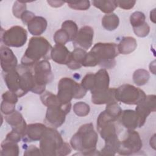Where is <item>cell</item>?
I'll list each match as a JSON object with an SVG mask.
<instances>
[{
	"label": "cell",
	"mask_w": 156,
	"mask_h": 156,
	"mask_svg": "<svg viewBox=\"0 0 156 156\" xmlns=\"http://www.w3.org/2000/svg\"><path fill=\"white\" fill-rule=\"evenodd\" d=\"M115 90V88H109L104 91L91 93V102L96 105L107 104L112 102H116Z\"/></svg>",
	"instance_id": "22"
},
{
	"label": "cell",
	"mask_w": 156,
	"mask_h": 156,
	"mask_svg": "<svg viewBox=\"0 0 156 156\" xmlns=\"http://www.w3.org/2000/svg\"><path fill=\"white\" fill-rule=\"evenodd\" d=\"M92 3L94 7L107 14H110L118 7L116 1L114 0H94L92 1Z\"/></svg>",
	"instance_id": "28"
},
{
	"label": "cell",
	"mask_w": 156,
	"mask_h": 156,
	"mask_svg": "<svg viewBox=\"0 0 156 156\" xmlns=\"http://www.w3.org/2000/svg\"><path fill=\"white\" fill-rule=\"evenodd\" d=\"M1 155L17 156L19 155L20 149L18 143L11 140L5 138L1 143Z\"/></svg>",
	"instance_id": "27"
},
{
	"label": "cell",
	"mask_w": 156,
	"mask_h": 156,
	"mask_svg": "<svg viewBox=\"0 0 156 156\" xmlns=\"http://www.w3.org/2000/svg\"><path fill=\"white\" fill-rule=\"evenodd\" d=\"M94 74L89 73L83 77V78L81 81L80 85L87 91L88 90L91 91L93 89L94 86Z\"/></svg>",
	"instance_id": "38"
},
{
	"label": "cell",
	"mask_w": 156,
	"mask_h": 156,
	"mask_svg": "<svg viewBox=\"0 0 156 156\" xmlns=\"http://www.w3.org/2000/svg\"><path fill=\"white\" fill-rule=\"evenodd\" d=\"M47 2L51 7H61L65 2H64V1H48Z\"/></svg>",
	"instance_id": "43"
},
{
	"label": "cell",
	"mask_w": 156,
	"mask_h": 156,
	"mask_svg": "<svg viewBox=\"0 0 156 156\" xmlns=\"http://www.w3.org/2000/svg\"><path fill=\"white\" fill-rule=\"evenodd\" d=\"M118 122L127 129L135 130L136 128L141 127L144 125L139 115L136 111L133 110L122 111Z\"/></svg>",
	"instance_id": "14"
},
{
	"label": "cell",
	"mask_w": 156,
	"mask_h": 156,
	"mask_svg": "<svg viewBox=\"0 0 156 156\" xmlns=\"http://www.w3.org/2000/svg\"><path fill=\"white\" fill-rule=\"evenodd\" d=\"M133 30L136 36L139 37H145L149 34L150 27L146 22L140 26L133 28Z\"/></svg>",
	"instance_id": "39"
},
{
	"label": "cell",
	"mask_w": 156,
	"mask_h": 156,
	"mask_svg": "<svg viewBox=\"0 0 156 156\" xmlns=\"http://www.w3.org/2000/svg\"><path fill=\"white\" fill-rule=\"evenodd\" d=\"M40 141L42 155L64 156L71 152V145L65 142L60 133L53 127H48Z\"/></svg>",
	"instance_id": "3"
},
{
	"label": "cell",
	"mask_w": 156,
	"mask_h": 156,
	"mask_svg": "<svg viewBox=\"0 0 156 156\" xmlns=\"http://www.w3.org/2000/svg\"><path fill=\"white\" fill-rule=\"evenodd\" d=\"M71 52L63 44H56L51 51V58L60 65H67L69 61Z\"/></svg>",
	"instance_id": "19"
},
{
	"label": "cell",
	"mask_w": 156,
	"mask_h": 156,
	"mask_svg": "<svg viewBox=\"0 0 156 156\" xmlns=\"http://www.w3.org/2000/svg\"><path fill=\"white\" fill-rule=\"evenodd\" d=\"M24 155H42L40 149L35 146L30 145L26 148Z\"/></svg>",
	"instance_id": "41"
},
{
	"label": "cell",
	"mask_w": 156,
	"mask_h": 156,
	"mask_svg": "<svg viewBox=\"0 0 156 156\" xmlns=\"http://www.w3.org/2000/svg\"><path fill=\"white\" fill-rule=\"evenodd\" d=\"M1 66L2 72H9L17 67L18 60L13 51L7 46L1 45L0 48Z\"/></svg>",
	"instance_id": "16"
},
{
	"label": "cell",
	"mask_w": 156,
	"mask_h": 156,
	"mask_svg": "<svg viewBox=\"0 0 156 156\" xmlns=\"http://www.w3.org/2000/svg\"><path fill=\"white\" fill-rule=\"evenodd\" d=\"M2 76L9 91L15 93L18 98L24 96L21 88L20 75L16 68L7 73L2 72Z\"/></svg>",
	"instance_id": "13"
},
{
	"label": "cell",
	"mask_w": 156,
	"mask_h": 156,
	"mask_svg": "<svg viewBox=\"0 0 156 156\" xmlns=\"http://www.w3.org/2000/svg\"><path fill=\"white\" fill-rule=\"evenodd\" d=\"M47 25L48 23L44 18L35 16L28 23L27 26L30 34L34 36H38L46 30Z\"/></svg>",
	"instance_id": "23"
},
{
	"label": "cell",
	"mask_w": 156,
	"mask_h": 156,
	"mask_svg": "<svg viewBox=\"0 0 156 156\" xmlns=\"http://www.w3.org/2000/svg\"><path fill=\"white\" fill-rule=\"evenodd\" d=\"M117 122L118 120L111 116L105 110L99 115L97 118V130L104 141L118 135L120 129Z\"/></svg>",
	"instance_id": "8"
},
{
	"label": "cell",
	"mask_w": 156,
	"mask_h": 156,
	"mask_svg": "<svg viewBox=\"0 0 156 156\" xmlns=\"http://www.w3.org/2000/svg\"><path fill=\"white\" fill-rule=\"evenodd\" d=\"M35 16V14H34L33 12H30V11H29V10H26V11H24V12L23 13V14L21 15L20 19L21 20L22 22H23L24 24L27 25V24H28V23H29L33 18H34Z\"/></svg>",
	"instance_id": "42"
},
{
	"label": "cell",
	"mask_w": 156,
	"mask_h": 156,
	"mask_svg": "<svg viewBox=\"0 0 156 156\" xmlns=\"http://www.w3.org/2000/svg\"><path fill=\"white\" fill-rule=\"evenodd\" d=\"M115 99L127 105H137L146 98L144 91L130 84H124L116 88Z\"/></svg>",
	"instance_id": "7"
},
{
	"label": "cell",
	"mask_w": 156,
	"mask_h": 156,
	"mask_svg": "<svg viewBox=\"0 0 156 156\" xmlns=\"http://www.w3.org/2000/svg\"><path fill=\"white\" fill-rule=\"evenodd\" d=\"M145 15L140 11L133 12L130 16V23L133 28L140 26L146 23Z\"/></svg>",
	"instance_id": "35"
},
{
	"label": "cell",
	"mask_w": 156,
	"mask_h": 156,
	"mask_svg": "<svg viewBox=\"0 0 156 156\" xmlns=\"http://www.w3.org/2000/svg\"><path fill=\"white\" fill-rule=\"evenodd\" d=\"M143 146L142 140L139 133L133 129H128L125 138L120 141L118 154L121 155H130L140 151Z\"/></svg>",
	"instance_id": "11"
},
{
	"label": "cell",
	"mask_w": 156,
	"mask_h": 156,
	"mask_svg": "<svg viewBox=\"0 0 156 156\" xmlns=\"http://www.w3.org/2000/svg\"><path fill=\"white\" fill-rule=\"evenodd\" d=\"M48 127L41 123H34L27 125L24 141L32 142L39 141L43 136Z\"/></svg>",
	"instance_id": "20"
},
{
	"label": "cell",
	"mask_w": 156,
	"mask_h": 156,
	"mask_svg": "<svg viewBox=\"0 0 156 156\" xmlns=\"http://www.w3.org/2000/svg\"><path fill=\"white\" fill-rule=\"evenodd\" d=\"M53 38L56 44L65 45L66 43L71 41L68 34L62 28L55 32Z\"/></svg>",
	"instance_id": "32"
},
{
	"label": "cell",
	"mask_w": 156,
	"mask_h": 156,
	"mask_svg": "<svg viewBox=\"0 0 156 156\" xmlns=\"http://www.w3.org/2000/svg\"><path fill=\"white\" fill-rule=\"evenodd\" d=\"M71 108V102L49 106L47 108L44 121L49 127L58 128L65 122L66 116L69 113Z\"/></svg>",
	"instance_id": "9"
},
{
	"label": "cell",
	"mask_w": 156,
	"mask_h": 156,
	"mask_svg": "<svg viewBox=\"0 0 156 156\" xmlns=\"http://www.w3.org/2000/svg\"><path fill=\"white\" fill-rule=\"evenodd\" d=\"M119 55L117 44L114 43H97L87 53L83 66H100L104 69H112L116 65L115 58Z\"/></svg>",
	"instance_id": "1"
},
{
	"label": "cell",
	"mask_w": 156,
	"mask_h": 156,
	"mask_svg": "<svg viewBox=\"0 0 156 156\" xmlns=\"http://www.w3.org/2000/svg\"><path fill=\"white\" fill-rule=\"evenodd\" d=\"M136 3L135 1H116V4L121 9L129 10L132 9Z\"/></svg>",
	"instance_id": "40"
},
{
	"label": "cell",
	"mask_w": 156,
	"mask_h": 156,
	"mask_svg": "<svg viewBox=\"0 0 156 156\" xmlns=\"http://www.w3.org/2000/svg\"><path fill=\"white\" fill-rule=\"evenodd\" d=\"M5 119L12 127V130L19 133L22 136V138L24 137L27 125L20 112L15 111L8 115H5Z\"/></svg>",
	"instance_id": "17"
},
{
	"label": "cell",
	"mask_w": 156,
	"mask_h": 156,
	"mask_svg": "<svg viewBox=\"0 0 156 156\" xmlns=\"http://www.w3.org/2000/svg\"><path fill=\"white\" fill-rule=\"evenodd\" d=\"M87 90L69 77L62 78L58 83L57 97L63 103L71 102L73 99H79L85 96Z\"/></svg>",
	"instance_id": "5"
},
{
	"label": "cell",
	"mask_w": 156,
	"mask_h": 156,
	"mask_svg": "<svg viewBox=\"0 0 156 156\" xmlns=\"http://www.w3.org/2000/svg\"><path fill=\"white\" fill-rule=\"evenodd\" d=\"M34 79V87L32 92L35 94H42L45 91L46 85L54 79L50 63L43 60L32 66Z\"/></svg>",
	"instance_id": "6"
},
{
	"label": "cell",
	"mask_w": 156,
	"mask_h": 156,
	"mask_svg": "<svg viewBox=\"0 0 156 156\" xmlns=\"http://www.w3.org/2000/svg\"><path fill=\"white\" fill-rule=\"evenodd\" d=\"M90 108L88 104L84 102H78L74 104L73 111L75 114L80 117H83L88 115Z\"/></svg>",
	"instance_id": "33"
},
{
	"label": "cell",
	"mask_w": 156,
	"mask_h": 156,
	"mask_svg": "<svg viewBox=\"0 0 156 156\" xmlns=\"http://www.w3.org/2000/svg\"><path fill=\"white\" fill-rule=\"evenodd\" d=\"M150 19L154 23H155V9H153L150 12Z\"/></svg>",
	"instance_id": "44"
},
{
	"label": "cell",
	"mask_w": 156,
	"mask_h": 156,
	"mask_svg": "<svg viewBox=\"0 0 156 156\" xmlns=\"http://www.w3.org/2000/svg\"><path fill=\"white\" fill-rule=\"evenodd\" d=\"M27 10L26 5L24 2L16 1L12 7V12L13 15L17 18H21V16L23 13Z\"/></svg>",
	"instance_id": "37"
},
{
	"label": "cell",
	"mask_w": 156,
	"mask_h": 156,
	"mask_svg": "<svg viewBox=\"0 0 156 156\" xmlns=\"http://www.w3.org/2000/svg\"><path fill=\"white\" fill-rule=\"evenodd\" d=\"M150 78V74L147 71L144 69H136L133 74V80L138 86L145 85Z\"/></svg>",
	"instance_id": "30"
},
{
	"label": "cell",
	"mask_w": 156,
	"mask_h": 156,
	"mask_svg": "<svg viewBox=\"0 0 156 156\" xmlns=\"http://www.w3.org/2000/svg\"><path fill=\"white\" fill-rule=\"evenodd\" d=\"M110 77L105 69L101 68L94 74V86L90 91L91 94L104 91L109 88Z\"/></svg>",
	"instance_id": "18"
},
{
	"label": "cell",
	"mask_w": 156,
	"mask_h": 156,
	"mask_svg": "<svg viewBox=\"0 0 156 156\" xmlns=\"http://www.w3.org/2000/svg\"><path fill=\"white\" fill-rule=\"evenodd\" d=\"M87 52L80 48H74L71 52V57L66 66L71 69H77L83 66Z\"/></svg>",
	"instance_id": "24"
},
{
	"label": "cell",
	"mask_w": 156,
	"mask_h": 156,
	"mask_svg": "<svg viewBox=\"0 0 156 156\" xmlns=\"http://www.w3.org/2000/svg\"><path fill=\"white\" fill-rule=\"evenodd\" d=\"M156 110V96L155 94L146 95L144 100L136 105L135 111L139 115L142 122L144 124L147 117L151 112Z\"/></svg>",
	"instance_id": "15"
},
{
	"label": "cell",
	"mask_w": 156,
	"mask_h": 156,
	"mask_svg": "<svg viewBox=\"0 0 156 156\" xmlns=\"http://www.w3.org/2000/svg\"><path fill=\"white\" fill-rule=\"evenodd\" d=\"M120 140L118 136L105 140V146L100 151V155H114L119 150Z\"/></svg>",
	"instance_id": "26"
},
{
	"label": "cell",
	"mask_w": 156,
	"mask_h": 156,
	"mask_svg": "<svg viewBox=\"0 0 156 156\" xmlns=\"http://www.w3.org/2000/svg\"><path fill=\"white\" fill-rule=\"evenodd\" d=\"M98 136L92 123L82 125L70 140V145L73 149L83 155H100L97 152L96 145Z\"/></svg>",
	"instance_id": "2"
},
{
	"label": "cell",
	"mask_w": 156,
	"mask_h": 156,
	"mask_svg": "<svg viewBox=\"0 0 156 156\" xmlns=\"http://www.w3.org/2000/svg\"><path fill=\"white\" fill-rule=\"evenodd\" d=\"M18 96L10 91H7L2 95L1 111L5 115H8L15 111V105L18 102Z\"/></svg>",
	"instance_id": "21"
},
{
	"label": "cell",
	"mask_w": 156,
	"mask_h": 156,
	"mask_svg": "<svg viewBox=\"0 0 156 156\" xmlns=\"http://www.w3.org/2000/svg\"><path fill=\"white\" fill-rule=\"evenodd\" d=\"M106 112L116 119H118L122 113V109L117 102H112L107 104L105 110Z\"/></svg>",
	"instance_id": "34"
},
{
	"label": "cell",
	"mask_w": 156,
	"mask_h": 156,
	"mask_svg": "<svg viewBox=\"0 0 156 156\" xmlns=\"http://www.w3.org/2000/svg\"><path fill=\"white\" fill-rule=\"evenodd\" d=\"M66 3L70 8L77 10H87L90 7V2L87 0L79 1H69L66 2Z\"/></svg>",
	"instance_id": "36"
},
{
	"label": "cell",
	"mask_w": 156,
	"mask_h": 156,
	"mask_svg": "<svg viewBox=\"0 0 156 156\" xmlns=\"http://www.w3.org/2000/svg\"><path fill=\"white\" fill-rule=\"evenodd\" d=\"M1 39L2 43L7 47L20 48L27 41V32L20 26H14L6 30H2Z\"/></svg>",
	"instance_id": "10"
},
{
	"label": "cell",
	"mask_w": 156,
	"mask_h": 156,
	"mask_svg": "<svg viewBox=\"0 0 156 156\" xmlns=\"http://www.w3.org/2000/svg\"><path fill=\"white\" fill-rule=\"evenodd\" d=\"M137 47V42L132 37H124L117 44L119 54L126 55L133 52Z\"/></svg>",
	"instance_id": "25"
},
{
	"label": "cell",
	"mask_w": 156,
	"mask_h": 156,
	"mask_svg": "<svg viewBox=\"0 0 156 156\" xmlns=\"http://www.w3.org/2000/svg\"><path fill=\"white\" fill-rule=\"evenodd\" d=\"M62 29L66 31L69 36L70 41H73L78 32V27L76 23L72 20H66L62 23Z\"/></svg>",
	"instance_id": "31"
},
{
	"label": "cell",
	"mask_w": 156,
	"mask_h": 156,
	"mask_svg": "<svg viewBox=\"0 0 156 156\" xmlns=\"http://www.w3.org/2000/svg\"><path fill=\"white\" fill-rule=\"evenodd\" d=\"M102 26L108 31H112L117 29L119 24V17L115 13L105 15L102 18Z\"/></svg>",
	"instance_id": "29"
},
{
	"label": "cell",
	"mask_w": 156,
	"mask_h": 156,
	"mask_svg": "<svg viewBox=\"0 0 156 156\" xmlns=\"http://www.w3.org/2000/svg\"><path fill=\"white\" fill-rule=\"evenodd\" d=\"M94 36L93 29L89 26L82 27L77 32L76 36L73 40L74 48H80L87 51L92 45Z\"/></svg>",
	"instance_id": "12"
},
{
	"label": "cell",
	"mask_w": 156,
	"mask_h": 156,
	"mask_svg": "<svg viewBox=\"0 0 156 156\" xmlns=\"http://www.w3.org/2000/svg\"><path fill=\"white\" fill-rule=\"evenodd\" d=\"M52 48L49 42L44 37H33L30 38L27 48L21 58V65L32 67L41 60H49Z\"/></svg>",
	"instance_id": "4"
}]
</instances>
